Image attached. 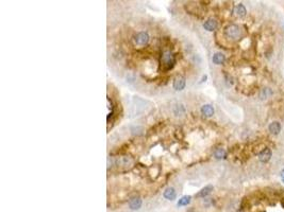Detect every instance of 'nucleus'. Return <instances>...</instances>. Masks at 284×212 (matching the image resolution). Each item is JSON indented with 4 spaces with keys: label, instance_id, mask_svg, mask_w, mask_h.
<instances>
[{
    "label": "nucleus",
    "instance_id": "nucleus-16",
    "mask_svg": "<svg viewBox=\"0 0 284 212\" xmlns=\"http://www.w3.org/2000/svg\"><path fill=\"white\" fill-rule=\"evenodd\" d=\"M214 156L216 159H222V158L226 157V151L224 149H217L215 151Z\"/></svg>",
    "mask_w": 284,
    "mask_h": 212
},
{
    "label": "nucleus",
    "instance_id": "nucleus-12",
    "mask_svg": "<svg viewBox=\"0 0 284 212\" xmlns=\"http://www.w3.org/2000/svg\"><path fill=\"white\" fill-rule=\"evenodd\" d=\"M213 191V186H207L203 189H201L198 193L196 194V197H205L207 195H209L211 192Z\"/></svg>",
    "mask_w": 284,
    "mask_h": 212
},
{
    "label": "nucleus",
    "instance_id": "nucleus-4",
    "mask_svg": "<svg viewBox=\"0 0 284 212\" xmlns=\"http://www.w3.org/2000/svg\"><path fill=\"white\" fill-rule=\"evenodd\" d=\"M185 85H186L185 79L182 77H177L175 79V81H174V84H172L174 88H175L177 91L183 90V89L185 88Z\"/></svg>",
    "mask_w": 284,
    "mask_h": 212
},
{
    "label": "nucleus",
    "instance_id": "nucleus-17",
    "mask_svg": "<svg viewBox=\"0 0 284 212\" xmlns=\"http://www.w3.org/2000/svg\"><path fill=\"white\" fill-rule=\"evenodd\" d=\"M281 177H282V180H283V182H284V169L282 170V172H281Z\"/></svg>",
    "mask_w": 284,
    "mask_h": 212
},
{
    "label": "nucleus",
    "instance_id": "nucleus-6",
    "mask_svg": "<svg viewBox=\"0 0 284 212\" xmlns=\"http://www.w3.org/2000/svg\"><path fill=\"white\" fill-rule=\"evenodd\" d=\"M217 26H218L217 21L215 20V19H213V18H210V19H207V20L203 24V28L205 29L207 31L212 32V31H214V30H216Z\"/></svg>",
    "mask_w": 284,
    "mask_h": 212
},
{
    "label": "nucleus",
    "instance_id": "nucleus-13",
    "mask_svg": "<svg viewBox=\"0 0 284 212\" xmlns=\"http://www.w3.org/2000/svg\"><path fill=\"white\" fill-rule=\"evenodd\" d=\"M234 12L239 17H244L247 14V11H246V7L244 4H237L234 9Z\"/></svg>",
    "mask_w": 284,
    "mask_h": 212
},
{
    "label": "nucleus",
    "instance_id": "nucleus-3",
    "mask_svg": "<svg viewBox=\"0 0 284 212\" xmlns=\"http://www.w3.org/2000/svg\"><path fill=\"white\" fill-rule=\"evenodd\" d=\"M135 44L138 46H145L147 45L148 42H149V35H148L147 32H140L137 33L136 36H135Z\"/></svg>",
    "mask_w": 284,
    "mask_h": 212
},
{
    "label": "nucleus",
    "instance_id": "nucleus-9",
    "mask_svg": "<svg viewBox=\"0 0 284 212\" xmlns=\"http://www.w3.org/2000/svg\"><path fill=\"white\" fill-rule=\"evenodd\" d=\"M269 132L272 135H278L281 132V124L278 121L271 122L269 125Z\"/></svg>",
    "mask_w": 284,
    "mask_h": 212
},
{
    "label": "nucleus",
    "instance_id": "nucleus-1",
    "mask_svg": "<svg viewBox=\"0 0 284 212\" xmlns=\"http://www.w3.org/2000/svg\"><path fill=\"white\" fill-rule=\"evenodd\" d=\"M175 63H176L175 55H174L170 51H165V52L162 54L161 64L165 70H170L172 67H174Z\"/></svg>",
    "mask_w": 284,
    "mask_h": 212
},
{
    "label": "nucleus",
    "instance_id": "nucleus-7",
    "mask_svg": "<svg viewBox=\"0 0 284 212\" xmlns=\"http://www.w3.org/2000/svg\"><path fill=\"white\" fill-rule=\"evenodd\" d=\"M129 207L132 210H138L142 207V199L140 197H133L130 199Z\"/></svg>",
    "mask_w": 284,
    "mask_h": 212
},
{
    "label": "nucleus",
    "instance_id": "nucleus-10",
    "mask_svg": "<svg viewBox=\"0 0 284 212\" xmlns=\"http://www.w3.org/2000/svg\"><path fill=\"white\" fill-rule=\"evenodd\" d=\"M164 197L166 199H168V201H174L177 196V193H176L175 189L174 188H167L166 190L164 191Z\"/></svg>",
    "mask_w": 284,
    "mask_h": 212
},
{
    "label": "nucleus",
    "instance_id": "nucleus-2",
    "mask_svg": "<svg viewBox=\"0 0 284 212\" xmlns=\"http://www.w3.org/2000/svg\"><path fill=\"white\" fill-rule=\"evenodd\" d=\"M226 35L231 39H239L241 37V29L236 24H231L226 29Z\"/></svg>",
    "mask_w": 284,
    "mask_h": 212
},
{
    "label": "nucleus",
    "instance_id": "nucleus-8",
    "mask_svg": "<svg viewBox=\"0 0 284 212\" xmlns=\"http://www.w3.org/2000/svg\"><path fill=\"white\" fill-rule=\"evenodd\" d=\"M201 112H202V115L205 116V117H212V116L214 115V108H213L212 105L205 104L201 107Z\"/></svg>",
    "mask_w": 284,
    "mask_h": 212
},
{
    "label": "nucleus",
    "instance_id": "nucleus-5",
    "mask_svg": "<svg viewBox=\"0 0 284 212\" xmlns=\"http://www.w3.org/2000/svg\"><path fill=\"white\" fill-rule=\"evenodd\" d=\"M270 158H271V151H270V149H268V147L264 149L263 151L259 154L260 161H261V162H263V164L268 162V161L270 160Z\"/></svg>",
    "mask_w": 284,
    "mask_h": 212
},
{
    "label": "nucleus",
    "instance_id": "nucleus-11",
    "mask_svg": "<svg viewBox=\"0 0 284 212\" xmlns=\"http://www.w3.org/2000/svg\"><path fill=\"white\" fill-rule=\"evenodd\" d=\"M212 61H213V63L216 64V65H221V64H224V62L226 61V56H224L222 53L217 52L213 55Z\"/></svg>",
    "mask_w": 284,
    "mask_h": 212
},
{
    "label": "nucleus",
    "instance_id": "nucleus-14",
    "mask_svg": "<svg viewBox=\"0 0 284 212\" xmlns=\"http://www.w3.org/2000/svg\"><path fill=\"white\" fill-rule=\"evenodd\" d=\"M271 96H272V90H271L270 88H264V89H262L261 94H260V97H261L262 100H264V99H268V98H270Z\"/></svg>",
    "mask_w": 284,
    "mask_h": 212
},
{
    "label": "nucleus",
    "instance_id": "nucleus-15",
    "mask_svg": "<svg viewBox=\"0 0 284 212\" xmlns=\"http://www.w3.org/2000/svg\"><path fill=\"white\" fill-rule=\"evenodd\" d=\"M190 196L189 195H185V196H183L179 199V202H178V206L179 207H182V206H187L190 203Z\"/></svg>",
    "mask_w": 284,
    "mask_h": 212
}]
</instances>
